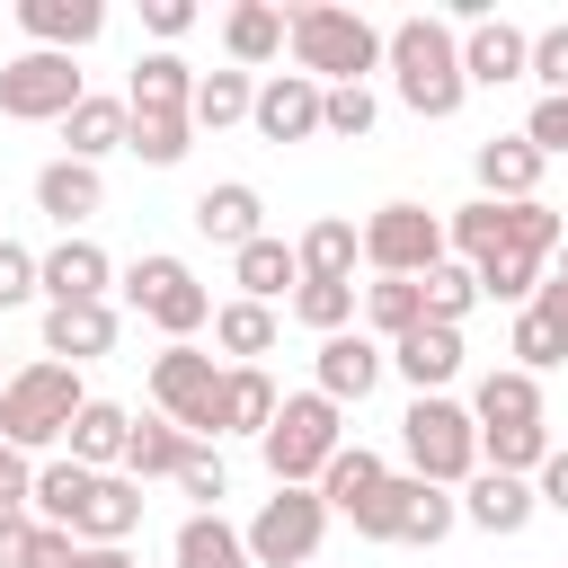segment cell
Returning <instances> with one entry per match:
<instances>
[{
    "label": "cell",
    "mask_w": 568,
    "mask_h": 568,
    "mask_svg": "<svg viewBox=\"0 0 568 568\" xmlns=\"http://www.w3.org/2000/svg\"><path fill=\"white\" fill-rule=\"evenodd\" d=\"M382 71H390L399 106L426 115V124L462 115V98H470V80H462V36H453V18H426V9L399 18V27H382Z\"/></svg>",
    "instance_id": "6da1fadb"
},
{
    "label": "cell",
    "mask_w": 568,
    "mask_h": 568,
    "mask_svg": "<svg viewBox=\"0 0 568 568\" xmlns=\"http://www.w3.org/2000/svg\"><path fill=\"white\" fill-rule=\"evenodd\" d=\"M284 44H293V71L320 89H364V71H382V27L364 9H337V0L284 9Z\"/></svg>",
    "instance_id": "7a4b0ae2"
},
{
    "label": "cell",
    "mask_w": 568,
    "mask_h": 568,
    "mask_svg": "<svg viewBox=\"0 0 568 568\" xmlns=\"http://www.w3.org/2000/svg\"><path fill=\"white\" fill-rule=\"evenodd\" d=\"M80 408H89L80 364L36 355V364H18V373L0 382V444H18V453H53V444L71 435V417H80Z\"/></svg>",
    "instance_id": "3957f363"
},
{
    "label": "cell",
    "mask_w": 568,
    "mask_h": 568,
    "mask_svg": "<svg viewBox=\"0 0 568 568\" xmlns=\"http://www.w3.org/2000/svg\"><path fill=\"white\" fill-rule=\"evenodd\" d=\"M337 444H346V408H337V399H320V390L275 399V417H266V435H257V453H266L275 488H311V479L328 470V453H337Z\"/></svg>",
    "instance_id": "277c9868"
},
{
    "label": "cell",
    "mask_w": 568,
    "mask_h": 568,
    "mask_svg": "<svg viewBox=\"0 0 568 568\" xmlns=\"http://www.w3.org/2000/svg\"><path fill=\"white\" fill-rule=\"evenodd\" d=\"M399 444H408V479H426V488H462L470 470H479V426H470V408L462 399H408V417H399Z\"/></svg>",
    "instance_id": "5b68a950"
},
{
    "label": "cell",
    "mask_w": 568,
    "mask_h": 568,
    "mask_svg": "<svg viewBox=\"0 0 568 568\" xmlns=\"http://www.w3.org/2000/svg\"><path fill=\"white\" fill-rule=\"evenodd\" d=\"M124 302L169 337V346H195V328H213V293L195 284V266L186 257H169V248H151V257H133L124 266Z\"/></svg>",
    "instance_id": "8992f818"
},
{
    "label": "cell",
    "mask_w": 568,
    "mask_h": 568,
    "mask_svg": "<svg viewBox=\"0 0 568 568\" xmlns=\"http://www.w3.org/2000/svg\"><path fill=\"white\" fill-rule=\"evenodd\" d=\"M364 541H417V550H435L453 524H462V506H453V488H426V479H408V470H390L355 515H346Z\"/></svg>",
    "instance_id": "52a82bcc"
},
{
    "label": "cell",
    "mask_w": 568,
    "mask_h": 568,
    "mask_svg": "<svg viewBox=\"0 0 568 568\" xmlns=\"http://www.w3.org/2000/svg\"><path fill=\"white\" fill-rule=\"evenodd\" d=\"M151 408L178 426V435H222V355L204 346H160L151 355Z\"/></svg>",
    "instance_id": "ba28073f"
},
{
    "label": "cell",
    "mask_w": 568,
    "mask_h": 568,
    "mask_svg": "<svg viewBox=\"0 0 568 568\" xmlns=\"http://www.w3.org/2000/svg\"><path fill=\"white\" fill-rule=\"evenodd\" d=\"M320 532H328V506L320 488H275L257 515H248V568H311L320 559Z\"/></svg>",
    "instance_id": "9c48e42d"
},
{
    "label": "cell",
    "mask_w": 568,
    "mask_h": 568,
    "mask_svg": "<svg viewBox=\"0 0 568 568\" xmlns=\"http://www.w3.org/2000/svg\"><path fill=\"white\" fill-rule=\"evenodd\" d=\"M355 240H364V266L373 275H408V284L453 257L444 248V213H426V204H373V222Z\"/></svg>",
    "instance_id": "30bf717a"
},
{
    "label": "cell",
    "mask_w": 568,
    "mask_h": 568,
    "mask_svg": "<svg viewBox=\"0 0 568 568\" xmlns=\"http://www.w3.org/2000/svg\"><path fill=\"white\" fill-rule=\"evenodd\" d=\"M89 89H80V71H71V53H9L0 62V115L9 124H62L71 106H80Z\"/></svg>",
    "instance_id": "8fae6325"
},
{
    "label": "cell",
    "mask_w": 568,
    "mask_h": 568,
    "mask_svg": "<svg viewBox=\"0 0 568 568\" xmlns=\"http://www.w3.org/2000/svg\"><path fill=\"white\" fill-rule=\"evenodd\" d=\"M106 284H115V257H106L98 240H80V231H62V240L36 257V293H44V302H106Z\"/></svg>",
    "instance_id": "7c38bea8"
},
{
    "label": "cell",
    "mask_w": 568,
    "mask_h": 568,
    "mask_svg": "<svg viewBox=\"0 0 568 568\" xmlns=\"http://www.w3.org/2000/svg\"><path fill=\"white\" fill-rule=\"evenodd\" d=\"M311 373H320L311 390L346 408V399H373V382L390 373V355H382V346H373L364 328H337V337H320V355H311Z\"/></svg>",
    "instance_id": "4fadbf2b"
},
{
    "label": "cell",
    "mask_w": 568,
    "mask_h": 568,
    "mask_svg": "<svg viewBox=\"0 0 568 568\" xmlns=\"http://www.w3.org/2000/svg\"><path fill=\"white\" fill-rule=\"evenodd\" d=\"M550 364H568V284L559 275H541V293L515 311V373H550Z\"/></svg>",
    "instance_id": "5bb4252c"
},
{
    "label": "cell",
    "mask_w": 568,
    "mask_h": 568,
    "mask_svg": "<svg viewBox=\"0 0 568 568\" xmlns=\"http://www.w3.org/2000/svg\"><path fill=\"white\" fill-rule=\"evenodd\" d=\"M248 124H257L266 142H311V133H320V80H302V71H266L257 98H248Z\"/></svg>",
    "instance_id": "9a60e30c"
},
{
    "label": "cell",
    "mask_w": 568,
    "mask_h": 568,
    "mask_svg": "<svg viewBox=\"0 0 568 568\" xmlns=\"http://www.w3.org/2000/svg\"><path fill=\"white\" fill-rule=\"evenodd\" d=\"M382 355H390V373H399L417 399H435V390L462 373V328H444V320H417V328H408V337H390Z\"/></svg>",
    "instance_id": "2e32d148"
},
{
    "label": "cell",
    "mask_w": 568,
    "mask_h": 568,
    "mask_svg": "<svg viewBox=\"0 0 568 568\" xmlns=\"http://www.w3.org/2000/svg\"><path fill=\"white\" fill-rule=\"evenodd\" d=\"M18 27H27L36 53H80V44L106 36V9L98 0H18Z\"/></svg>",
    "instance_id": "e0dca14e"
},
{
    "label": "cell",
    "mask_w": 568,
    "mask_h": 568,
    "mask_svg": "<svg viewBox=\"0 0 568 568\" xmlns=\"http://www.w3.org/2000/svg\"><path fill=\"white\" fill-rule=\"evenodd\" d=\"M524 53H532V36H524L515 18H479V27H462V80H470V89L524 80Z\"/></svg>",
    "instance_id": "ac0fdd59"
},
{
    "label": "cell",
    "mask_w": 568,
    "mask_h": 568,
    "mask_svg": "<svg viewBox=\"0 0 568 568\" xmlns=\"http://www.w3.org/2000/svg\"><path fill=\"white\" fill-rule=\"evenodd\" d=\"M115 346V302H44V355L53 364H89Z\"/></svg>",
    "instance_id": "d6986e66"
},
{
    "label": "cell",
    "mask_w": 568,
    "mask_h": 568,
    "mask_svg": "<svg viewBox=\"0 0 568 568\" xmlns=\"http://www.w3.org/2000/svg\"><path fill=\"white\" fill-rule=\"evenodd\" d=\"M453 506H462V524H479V532H497V541H506V532H524V524H532V479H506V470H470Z\"/></svg>",
    "instance_id": "ffe728a7"
},
{
    "label": "cell",
    "mask_w": 568,
    "mask_h": 568,
    "mask_svg": "<svg viewBox=\"0 0 568 568\" xmlns=\"http://www.w3.org/2000/svg\"><path fill=\"white\" fill-rule=\"evenodd\" d=\"M257 222H266V195H257L248 178H222V186H204V195H195V231H204L213 248H248V240H257Z\"/></svg>",
    "instance_id": "44dd1931"
},
{
    "label": "cell",
    "mask_w": 568,
    "mask_h": 568,
    "mask_svg": "<svg viewBox=\"0 0 568 568\" xmlns=\"http://www.w3.org/2000/svg\"><path fill=\"white\" fill-rule=\"evenodd\" d=\"M89 488H98V470H80L71 453H53V462H36V488H27V515L80 541V506H89Z\"/></svg>",
    "instance_id": "7402d4cb"
},
{
    "label": "cell",
    "mask_w": 568,
    "mask_h": 568,
    "mask_svg": "<svg viewBox=\"0 0 568 568\" xmlns=\"http://www.w3.org/2000/svg\"><path fill=\"white\" fill-rule=\"evenodd\" d=\"M541 169H550V160H541L524 133H497V142H479V195H488V204H532Z\"/></svg>",
    "instance_id": "603a6c76"
},
{
    "label": "cell",
    "mask_w": 568,
    "mask_h": 568,
    "mask_svg": "<svg viewBox=\"0 0 568 568\" xmlns=\"http://www.w3.org/2000/svg\"><path fill=\"white\" fill-rule=\"evenodd\" d=\"M98 204H106V178H98L89 160H44V169H36V213H53L62 231H80Z\"/></svg>",
    "instance_id": "cb8c5ba5"
},
{
    "label": "cell",
    "mask_w": 568,
    "mask_h": 568,
    "mask_svg": "<svg viewBox=\"0 0 568 568\" xmlns=\"http://www.w3.org/2000/svg\"><path fill=\"white\" fill-rule=\"evenodd\" d=\"M231 284H240V302H266V311H275V293H284V284H302V257H293V240L257 231L248 248H231Z\"/></svg>",
    "instance_id": "d4e9b609"
},
{
    "label": "cell",
    "mask_w": 568,
    "mask_h": 568,
    "mask_svg": "<svg viewBox=\"0 0 568 568\" xmlns=\"http://www.w3.org/2000/svg\"><path fill=\"white\" fill-rule=\"evenodd\" d=\"M515 213H524V204H488V195H470L462 213H444V248H462V266H479V257L515 248Z\"/></svg>",
    "instance_id": "484cf974"
},
{
    "label": "cell",
    "mask_w": 568,
    "mask_h": 568,
    "mask_svg": "<svg viewBox=\"0 0 568 568\" xmlns=\"http://www.w3.org/2000/svg\"><path fill=\"white\" fill-rule=\"evenodd\" d=\"M470 426H541V382L515 373V364L479 373V390H470Z\"/></svg>",
    "instance_id": "4316f807"
},
{
    "label": "cell",
    "mask_w": 568,
    "mask_h": 568,
    "mask_svg": "<svg viewBox=\"0 0 568 568\" xmlns=\"http://www.w3.org/2000/svg\"><path fill=\"white\" fill-rule=\"evenodd\" d=\"M124 435H133V408H115V399H89L80 417H71V462L80 470H124Z\"/></svg>",
    "instance_id": "83f0119b"
},
{
    "label": "cell",
    "mask_w": 568,
    "mask_h": 568,
    "mask_svg": "<svg viewBox=\"0 0 568 568\" xmlns=\"http://www.w3.org/2000/svg\"><path fill=\"white\" fill-rule=\"evenodd\" d=\"M222 53H231V71L275 62V53H284V9H275V0H240V9L222 18Z\"/></svg>",
    "instance_id": "f1b7e54d"
},
{
    "label": "cell",
    "mask_w": 568,
    "mask_h": 568,
    "mask_svg": "<svg viewBox=\"0 0 568 568\" xmlns=\"http://www.w3.org/2000/svg\"><path fill=\"white\" fill-rule=\"evenodd\" d=\"M186 98H195V71L178 53H142L133 80H124V106L133 115H186Z\"/></svg>",
    "instance_id": "f546056e"
},
{
    "label": "cell",
    "mask_w": 568,
    "mask_h": 568,
    "mask_svg": "<svg viewBox=\"0 0 568 568\" xmlns=\"http://www.w3.org/2000/svg\"><path fill=\"white\" fill-rule=\"evenodd\" d=\"M195 453V435H178L169 417H133V435H124V479L133 488H151V479H178V462Z\"/></svg>",
    "instance_id": "4dcf8cb0"
},
{
    "label": "cell",
    "mask_w": 568,
    "mask_h": 568,
    "mask_svg": "<svg viewBox=\"0 0 568 568\" xmlns=\"http://www.w3.org/2000/svg\"><path fill=\"white\" fill-rule=\"evenodd\" d=\"M124 124H133L124 98H80V106L62 115V142H71L62 160H89V169H98L106 151H124Z\"/></svg>",
    "instance_id": "1f68e13d"
},
{
    "label": "cell",
    "mask_w": 568,
    "mask_h": 568,
    "mask_svg": "<svg viewBox=\"0 0 568 568\" xmlns=\"http://www.w3.org/2000/svg\"><path fill=\"white\" fill-rule=\"evenodd\" d=\"M293 257H302V275H328V284H355V257H364V240H355V222L346 213H320L302 240H293Z\"/></svg>",
    "instance_id": "d6a6232c"
},
{
    "label": "cell",
    "mask_w": 568,
    "mask_h": 568,
    "mask_svg": "<svg viewBox=\"0 0 568 568\" xmlns=\"http://www.w3.org/2000/svg\"><path fill=\"white\" fill-rule=\"evenodd\" d=\"M213 346H222V364H257V355H275V311L266 302H213Z\"/></svg>",
    "instance_id": "836d02e7"
},
{
    "label": "cell",
    "mask_w": 568,
    "mask_h": 568,
    "mask_svg": "<svg viewBox=\"0 0 568 568\" xmlns=\"http://www.w3.org/2000/svg\"><path fill=\"white\" fill-rule=\"evenodd\" d=\"M275 382H266V364H222V435H266V417H275Z\"/></svg>",
    "instance_id": "e575fe53"
},
{
    "label": "cell",
    "mask_w": 568,
    "mask_h": 568,
    "mask_svg": "<svg viewBox=\"0 0 568 568\" xmlns=\"http://www.w3.org/2000/svg\"><path fill=\"white\" fill-rule=\"evenodd\" d=\"M382 479H390V470H382V453H364V444H337V453H328V470H320L311 488H320V506H328V515H355V506H364Z\"/></svg>",
    "instance_id": "d590c367"
},
{
    "label": "cell",
    "mask_w": 568,
    "mask_h": 568,
    "mask_svg": "<svg viewBox=\"0 0 568 568\" xmlns=\"http://www.w3.org/2000/svg\"><path fill=\"white\" fill-rule=\"evenodd\" d=\"M133 524H142V488L124 470H98V488L80 506V541H133Z\"/></svg>",
    "instance_id": "8d00e7d4"
},
{
    "label": "cell",
    "mask_w": 568,
    "mask_h": 568,
    "mask_svg": "<svg viewBox=\"0 0 568 568\" xmlns=\"http://www.w3.org/2000/svg\"><path fill=\"white\" fill-rule=\"evenodd\" d=\"M169 559H178V568H248V541H240V524H222V515H186L178 541H169Z\"/></svg>",
    "instance_id": "74e56055"
},
{
    "label": "cell",
    "mask_w": 568,
    "mask_h": 568,
    "mask_svg": "<svg viewBox=\"0 0 568 568\" xmlns=\"http://www.w3.org/2000/svg\"><path fill=\"white\" fill-rule=\"evenodd\" d=\"M248 98H257V80H248V71H195L186 124H195V133H222V124H240V115H248Z\"/></svg>",
    "instance_id": "f35d334b"
},
{
    "label": "cell",
    "mask_w": 568,
    "mask_h": 568,
    "mask_svg": "<svg viewBox=\"0 0 568 568\" xmlns=\"http://www.w3.org/2000/svg\"><path fill=\"white\" fill-rule=\"evenodd\" d=\"M470 275H479V302H515V311H524V302L541 293L550 257H532V248H497V257H479Z\"/></svg>",
    "instance_id": "ab89813d"
},
{
    "label": "cell",
    "mask_w": 568,
    "mask_h": 568,
    "mask_svg": "<svg viewBox=\"0 0 568 568\" xmlns=\"http://www.w3.org/2000/svg\"><path fill=\"white\" fill-rule=\"evenodd\" d=\"M541 462H550V426H479V470L532 479Z\"/></svg>",
    "instance_id": "60d3db41"
},
{
    "label": "cell",
    "mask_w": 568,
    "mask_h": 568,
    "mask_svg": "<svg viewBox=\"0 0 568 568\" xmlns=\"http://www.w3.org/2000/svg\"><path fill=\"white\" fill-rule=\"evenodd\" d=\"M124 115H133V106H124ZM124 151H133L142 169H178V160L195 151V124H186V115H133V124H124Z\"/></svg>",
    "instance_id": "b9f144b4"
},
{
    "label": "cell",
    "mask_w": 568,
    "mask_h": 568,
    "mask_svg": "<svg viewBox=\"0 0 568 568\" xmlns=\"http://www.w3.org/2000/svg\"><path fill=\"white\" fill-rule=\"evenodd\" d=\"M417 302H426V320L462 328V320L479 311V275H470L462 257H444V266H426V275H417Z\"/></svg>",
    "instance_id": "7bdbcfd3"
},
{
    "label": "cell",
    "mask_w": 568,
    "mask_h": 568,
    "mask_svg": "<svg viewBox=\"0 0 568 568\" xmlns=\"http://www.w3.org/2000/svg\"><path fill=\"white\" fill-rule=\"evenodd\" d=\"M355 302H364V293H355V284H328V275H302V284H293V320L320 328V337L355 328Z\"/></svg>",
    "instance_id": "ee69618b"
},
{
    "label": "cell",
    "mask_w": 568,
    "mask_h": 568,
    "mask_svg": "<svg viewBox=\"0 0 568 568\" xmlns=\"http://www.w3.org/2000/svg\"><path fill=\"white\" fill-rule=\"evenodd\" d=\"M364 320H373V346H390V337H408L426 320V302H417L408 275H382V284H364Z\"/></svg>",
    "instance_id": "f6af8a7d"
},
{
    "label": "cell",
    "mask_w": 568,
    "mask_h": 568,
    "mask_svg": "<svg viewBox=\"0 0 568 568\" xmlns=\"http://www.w3.org/2000/svg\"><path fill=\"white\" fill-rule=\"evenodd\" d=\"M373 115H382V98H373V89H320V133L364 142V133H373Z\"/></svg>",
    "instance_id": "bcb514c9"
},
{
    "label": "cell",
    "mask_w": 568,
    "mask_h": 568,
    "mask_svg": "<svg viewBox=\"0 0 568 568\" xmlns=\"http://www.w3.org/2000/svg\"><path fill=\"white\" fill-rule=\"evenodd\" d=\"M178 488L195 497V515H222V497H231V470H222V453H213V444H195V453L178 462Z\"/></svg>",
    "instance_id": "7dc6e473"
},
{
    "label": "cell",
    "mask_w": 568,
    "mask_h": 568,
    "mask_svg": "<svg viewBox=\"0 0 568 568\" xmlns=\"http://www.w3.org/2000/svg\"><path fill=\"white\" fill-rule=\"evenodd\" d=\"M524 80H541V98H568V18H559V27H532Z\"/></svg>",
    "instance_id": "c3c4849f"
},
{
    "label": "cell",
    "mask_w": 568,
    "mask_h": 568,
    "mask_svg": "<svg viewBox=\"0 0 568 568\" xmlns=\"http://www.w3.org/2000/svg\"><path fill=\"white\" fill-rule=\"evenodd\" d=\"M524 142H532L541 160H568V98H532V115H524Z\"/></svg>",
    "instance_id": "681fc988"
},
{
    "label": "cell",
    "mask_w": 568,
    "mask_h": 568,
    "mask_svg": "<svg viewBox=\"0 0 568 568\" xmlns=\"http://www.w3.org/2000/svg\"><path fill=\"white\" fill-rule=\"evenodd\" d=\"M18 302H36V248L0 240V311H18Z\"/></svg>",
    "instance_id": "f907efd6"
},
{
    "label": "cell",
    "mask_w": 568,
    "mask_h": 568,
    "mask_svg": "<svg viewBox=\"0 0 568 568\" xmlns=\"http://www.w3.org/2000/svg\"><path fill=\"white\" fill-rule=\"evenodd\" d=\"M18 568H80V541L71 532H53V524H36V541H27V559Z\"/></svg>",
    "instance_id": "816d5d0a"
},
{
    "label": "cell",
    "mask_w": 568,
    "mask_h": 568,
    "mask_svg": "<svg viewBox=\"0 0 568 568\" xmlns=\"http://www.w3.org/2000/svg\"><path fill=\"white\" fill-rule=\"evenodd\" d=\"M532 506H550V515H568V453L550 444V462L532 470Z\"/></svg>",
    "instance_id": "f5cc1de1"
},
{
    "label": "cell",
    "mask_w": 568,
    "mask_h": 568,
    "mask_svg": "<svg viewBox=\"0 0 568 568\" xmlns=\"http://www.w3.org/2000/svg\"><path fill=\"white\" fill-rule=\"evenodd\" d=\"M142 27H151V36H169V44H178V36H186V27H195V0H142Z\"/></svg>",
    "instance_id": "db71d44e"
},
{
    "label": "cell",
    "mask_w": 568,
    "mask_h": 568,
    "mask_svg": "<svg viewBox=\"0 0 568 568\" xmlns=\"http://www.w3.org/2000/svg\"><path fill=\"white\" fill-rule=\"evenodd\" d=\"M27 541H36V515H27V506H0V568H18Z\"/></svg>",
    "instance_id": "11a10c76"
},
{
    "label": "cell",
    "mask_w": 568,
    "mask_h": 568,
    "mask_svg": "<svg viewBox=\"0 0 568 568\" xmlns=\"http://www.w3.org/2000/svg\"><path fill=\"white\" fill-rule=\"evenodd\" d=\"M27 488H36V462L18 444H0V506H27Z\"/></svg>",
    "instance_id": "9f6ffc18"
},
{
    "label": "cell",
    "mask_w": 568,
    "mask_h": 568,
    "mask_svg": "<svg viewBox=\"0 0 568 568\" xmlns=\"http://www.w3.org/2000/svg\"><path fill=\"white\" fill-rule=\"evenodd\" d=\"M80 568H133L124 541H80Z\"/></svg>",
    "instance_id": "6f0895ef"
},
{
    "label": "cell",
    "mask_w": 568,
    "mask_h": 568,
    "mask_svg": "<svg viewBox=\"0 0 568 568\" xmlns=\"http://www.w3.org/2000/svg\"><path fill=\"white\" fill-rule=\"evenodd\" d=\"M550 275H559V284H568V240H559V266H550Z\"/></svg>",
    "instance_id": "680465c9"
},
{
    "label": "cell",
    "mask_w": 568,
    "mask_h": 568,
    "mask_svg": "<svg viewBox=\"0 0 568 568\" xmlns=\"http://www.w3.org/2000/svg\"><path fill=\"white\" fill-rule=\"evenodd\" d=\"M0 382H9V373H0Z\"/></svg>",
    "instance_id": "91938a15"
},
{
    "label": "cell",
    "mask_w": 568,
    "mask_h": 568,
    "mask_svg": "<svg viewBox=\"0 0 568 568\" xmlns=\"http://www.w3.org/2000/svg\"><path fill=\"white\" fill-rule=\"evenodd\" d=\"M559 213H568V204H559Z\"/></svg>",
    "instance_id": "94428289"
}]
</instances>
